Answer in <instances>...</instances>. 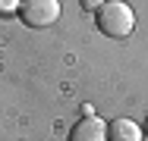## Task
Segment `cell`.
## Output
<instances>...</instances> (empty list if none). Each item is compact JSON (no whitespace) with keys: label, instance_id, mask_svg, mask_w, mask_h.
Returning <instances> with one entry per match:
<instances>
[{"label":"cell","instance_id":"6da1fadb","mask_svg":"<svg viewBox=\"0 0 148 141\" xmlns=\"http://www.w3.org/2000/svg\"><path fill=\"white\" fill-rule=\"evenodd\" d=\"M95 19H98L101 35H107V38H114V41L129 38V35H132V28H136L132 6H129V3H123V0H104V6L95 13Z\"/></svg>","mask_w":148,"mask_h":141},{"label":"cell","instance_id":"7a4b0ae2","mask_svg":"<svg viewBox=\"0 0 148 141\" xmlns=\"http://www.w3.org/2000/svg\"><path fill=\"white\" fill-rule=\"evenodd\" d=\"M19 19L29 28H47L60 19V0H22Z\"/></svg>","mask_w":148,"mask_h":141},{"label":"cell","instance_id":"3957f363","mask_svg":"<svg viewBox=\"0 0 148 141\" xmlns=\"http://www.w3.org/2000/svg\"><path fill=\"white\" fill-rule=\"evenodd\" d=\"M69 141H107V122L101 116H82L69 129Z\"/></svg>","mask_w":148,"mask_h":141},{"label":"cell","instance_id":"277c9868","mask_svg":"<svg viewBox=\"0 0 148 141\" xmlns=\"http://www.w3.org/2000/svg\"><path fill=\"white\" fill-rule=\"evenodd\" d=\"M107 141H142V129L132 119L117 116L114 122H107Z\"/></svg>","mask_w":148,"mask_h":141},{"label":"cell","instance_id":"5b68a950","mask_svg":"<svg viewBox=\"0 0 148 141\" xmlns=\"http://www.w3.org/2000/svg\"><path fill=\"white\" fill-rule=\"evenodd\" d=\"M19 3H22V0H0V16H13V13H19Z\"/></svg>","mask_w":148,"mask_h":141},{"label":"cell","instance_id":"8992f818","mask_svg":"<svg viewBox=\"0 0 148 141\" xmlns=\"http://www.w3.org/2000/svg\"><path fill=\"white\" fill-rule=\"evenodd\" d=\"M79 3H82V9H91V13H98L104 6V0H79Z\"/></svg>","mask_w":148,"mask_h":141},{"label":"cell","instance_id":"52a82bcc","mask_svg":"<svg viewBox=\"0 0 148 141\" xmlns=\"http://www.w3.org/2000/svg\"><path fill=\"white\" fill-rule=\"evenodd\" d=\"M145 132H148V119H145Z\"/></svg>","mask_w":148,"mask_h":141}]
</instances>
